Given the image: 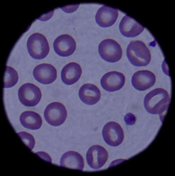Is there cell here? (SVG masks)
<instances>
[{"label": "cell", "mask_w": 175, "mask_h": 176, "mask_svg": "<svg viewBox=\"0 0 175 176\" xmlns=\"http://www.w3.org/2000/svg\"><path fill=\"white\" fill-rule=\"evenodd\" d=\"M170 98L167 91L162 88H155L145 96L144 104L147 111L152 114L165 115L169 106Z\"/></svg>", "instance_id": "6da1fadb"}, {"label": "cell", "mask_w": 175, "mask_h": 176, "mask_svg": "<svg viewBox=\"0 0 175 176\" xmlns=\"http://www.w3.org/2000/svg\"><path fill=\"white\" fill-rule=\"evenodd\" d=\"M126 55L130 63L138 67L147 65L151 60L150 51L145 43L141 41H132L126 49Z\"/></svg>", "instance_id": "7a4b0ae2"}, {"label": "cell", "mask_w": 175, "mask_h": 176, "mask_svg": "<svg viewBox=\"0 0 175 176\" xmlns=\"http://www.w3.org/2000/svg\"><path fill=\"white\" fill-rule=\"evenodd\" d=\"M27 47L30 55L33 58L38 60L45 58L50 50L46 38L44 35L38 33H33L28 37Z\"/></svg>", "instance_id": "3957f363"}, {"label": "cell", "mask_w": 175, "mask_h": 176, "mask_svg": "<svg viewBox=\"0 0 175 176\" xmlns=\"http://www.w3.org/2000/svg\"><path fill=\"white\" fill-rule=\"evenodd\" d=\"M98 51L101 58L109 62L119 61L122 56V50L120 44L111 39L103 40L99 43Z\"/></svg>", "instance_id": "277c9868"}, {"label": "cell", "mask_w": 175, "mask_h": 176, "mask_svg": "<svg viewBox=\"0 0 175 176\" xmlns=\"http://www.w3.org/2000/svg\"><path fill=\"white\" fill-rule=\"evenodd\" d=\"M46 122L50 125L57 126L62 124L67 115V111L64 105L59 102H53L46 107L44 113Z\"/></svg>", "instance_id": "5b68a950"}, {"label": "cell", "mask_w": 175, "mask_h": 176, "mask_svg": "<svg viewBox=\"0 0 175 176\" xmlns=\"http://www.w3.org/2000/svg\"><path fill=\"white\" fill-rule=\"evenodd\" d=\"M18 95L21 103L28 107L37 105L42 97L40 89L35 85L29 83L24 84L20 87Z\"/></svg>", "instance_id": "8992f818"}, {"label": "cell", "mask_w": 175, "mask_h": 176, "mask_svg": "<svg viewBox=\"0 0 175 176\" xmlns=\"http://www.w3.org/2000/svg\"><path fill=\"white\" fill-rule=\"evenodd\" d=\"M102 135L105 142L113 147L120 145L124 138L121 127L118 123L113 121L109 122L105 125L102 130Z\"/></svg>", "instance_id": "52a82bcc"}, {"label": "cell", "mask_w": 175, "mask_h": 176, "mask_svg": "<svg viewBox=\"0 0 175 176\" xmlns=\"http://www.w3.org/2000/svg\"><path fill=\"white\" fill-rule=\"evenodd\" d=\"M86 157L88 165L92 169H97L102 167L106 162L108 158V153L103 147L94 145L89 148Z\"/></svg>", "instance_id": "ba28073f"}, {"label": "cell", "mask_w": 175, "mask_h": 176, "mask_svg": "<svg viewBox=\"0 0 175 176\" xmlns=\"http://www.w3.org/2000/svg\"><path fill=\"white\" fill-rule=\"evenodd\" d=\"M53 46L55 52L62 57H67L72 54L76 47L73 38L67 34L60 35L55 40Z\"/></svg>", "instance_id": "9c48e42d"}, {"label": "cell", "mask_w": 175, "mask_h": 176, "mask_svg": "<svg viewBox=\"0 0 175 176\" xmlns=\"http://www.w3.org/2000/svg\"><path fill=\"white\" fill-rule=\"evenodd\" d=\"M125 77L122 73L116 71H112L105 73L100 81L102 87L109 92L118 90L125 84Z\"/></svg>", "instance_id": "30bf717a"}, {"label": "cell", "mask_w": 175, "mask_h": 176, "mask_svg": "<svg viewBox=\"0 0 175 176\" xmlns=\"http://www.w3.org/2000/svg\"><path fill=\"white\" fill-rule=\"evenodd\" d=\"M33 75L35 79L40 83L48 84L53 82L56 79L57 71L52 65L43 63L35 68Z\"/></svg>", "instance_id": "8fae6325"}, {"label": "cell", "mask_w": 175, "mask_h": 176, "mask_svg": "<svg viewBox=\"0 0 175 176\" xmlns=\"http://www.w3.org/2000/svg\"><path fill=\"white\" fill-rule=\"evenodd\" d=\"M156 80L154 74L147 70L139 71L132 76L131 82L132 86L140 91L146 90L154 84Z\"/></svg>", "instance_id": "7c38bea8"}, {"label": "cell", "mask_w": 175, "mask_h": 176, "mask_svg": "<svg viewBox=\"0 0 175 176\" xmlns=\"http://www.w3.org/2000/svg\"><path fill=\"white\" fill-rule=\"evenodd\" d=\"M117 9L104 5L97 11L95 20L98 24L102 27L111 26L115 22L118 16Z\"/></svg>", "instance_id": "4fadbf2b"}, {"label": "cell", "mask_w": 175, "mask_h": 176, "mask_svg": "<svg viewBox=\"0 0 175 176\" xmlns=\"http://www.w3.org/2000/svg\"><path fill=\"white\" fill-rule=\"evenodd\" d=\"M145 28V27L127 14L122 18L119 25L121 33L127 37H133L138 36Z\"/></svg>", "instance_id": "5bb4252c"}, {"label": "cell", "mask_w": 175, "mask_h": 176, "mask_svg": "<svg viewBox=\"0 0 175 176\" xmlns=\"http://www.w3.org/2000/svg\"><path fill=\"white\" fill-rule=\"evenodd\" d=\"M79 97L84 103L89 105L96 103L100 100L101 93L98 88L91 83L82 85L79 92Z\"/></svg>", "instance_id": "9a60e30c"}, {"label": "cell", "mask_w": 175, "mask_h": 176, "mask_svg": "<svg viewBox=\"0 0 175 176\" xmlns=\"http://www.w3.org/2000/svg\"><path fill=\"white\" fill-rule=\"evenodd\" d=\"M60 166L71 169L82 171L84 167V161L78 152L69 151L64 153L60 161Z\"/></svg>", "instance_id": "2e32d148"}, {"label": "cell", "mask_w": 175, "mask_h": 176, "mask_svg": "<svg viewBox=\"0 0 175 176\" xmlns=\"http://www.w3.org/2000/svg\"><path fill=\"white\" fill-rule=\"evenodd\" d=\"M82 73L80 65L76 62H70L65 65L61 72V78L65 84L70 85L77 82Z\"/></svg>", "instance_id": "e0dca14e"}, {"label": "cell", "mask_w": 175, "mask_h": 176, "mask_svg": "<svg viewBox=\"0 0 175 176\" xmlns=\"http://www.w3.org/2000/svg\"><path fill=\"white\" fill-rule=\"evenodd\" d=\"M19 120L23 127L30 130L38 129L42 123L40 115L33 111H27L23 112L20 115Z\"/></svg>", "instance_id": "ac0fdd59"}, {"label": "cell", "mask_w": 175, "mask_h": 176, "mask_svg": "<svg viewBox=\"0 0 175 176\" xmlns=\"http://www.w3.org/2000/svg\"><path fill=\"white\" fill-rule=\"evenodd\" d=\"M18 79V74L14 68L6 66L4 79V88L11 87L17 82Z\"/></svg>", "instance_id": "d6986e66"}, {"label": "cell", "mask_w": 175, "mask_h": 176, "mask_svg": "<svg viewBox=\"0 0 175 176\" xmlns=\"http://www.w3.org/2000/svg\"><path fill=\"white\" fill-rule=\"evenodd\" d=\"M25 145L31 150L34 147L35 141L33 137L30 134L25 132H21L17 133Z\"/></svg>", "instance_id": "ffe728a7"}, {"label": "cell", "mask_w": 175, "mask_h": 176, "mask_svg": "<svg viewBox=\"0 0 175 176\" xmlns=\"http://www.w3.org/2000/svg\"><path fill=\"white\" fill-rule=\"evenodd\" d=\"M124 120L127 125H132L134 124L135 123L136 118L133 114L131 113H129L125 115Z\"/></svg>", "instance_id": "44dd1931"}]
</instances>
